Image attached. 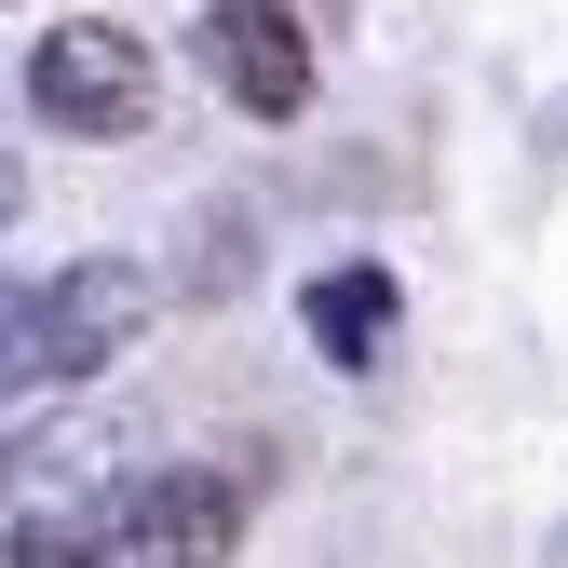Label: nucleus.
Returning a JSON list of instances; mask_svg holds the SVG:
<instances>
[{
	"label": "nucleus",
	"instance_id": "f257e3e1",
	"mask_svg": "<svg viewBox=\"0 0 568 568\" xmlns=\"http://www.w3.org/2000/svg\"><path fill=\"white\" fill-rule=\"evenodd\" d=\"M150 325H163V271L150 257H68L54 284L14 298V366L28 379H109Z\"/></svg>",
	"mask_w": 568,
	"mask_h": 568
},
{
	"label": "nucleus",
	"instance_id": "f03ea898",
	"mask_svg": "<svg viewBox=\"0 0 568 568\" xmlns=\"http://www.w3.org/2000/svg\"><path fill=\"white\" fill-rule=\"evenodd\" d=\"M28 109L54 122V135H135L163 109V54L135 41L122 14H68V28H41V54H28Z\"/></svg>",
	"mask_w": 568,
	"mask_h": 568
},
{
	"label": "nucleus",
	"instance_id": "7ed1b4c3",
	"mask_svg": "<svg viewBox=\"0 0 568 568\" xmlns=\"http://www.w3.org/2000/svg\"><path fill=\"white\" fill-rule=\"evenodd\" d=\"M122 447H135V434H122L109 406H68V419H41V434H14V447H0V541L68 528V515H109L122 487H135Z\"/></svg>",
	"mask_w": 568,
	"mask_h": 568
},
{
	"label": "nucleus",
	"instance_id": "20e7f679",
	"mask_svg": "<svg viewBox=\"0 0 568 568\" xmlns=\"http://www.w3.org/2000/svg\"><path fill=\"white\" fill-rule=\"evenodd\" d=\"M203 68H217V95L244 122H298L312 109V28L284 0H217L203 14Z\"/></svg>",
	"mask_w": 568,
	"mask_h": 568
},
{
	"label": "nucleus",
	"instance_id": "39448f33",
	"mask_svg": "<svg viewBox=\"0 0 568 568\" xmlns=\"http://www.w3.org/2000/svg\"><path fill=\"white\" fill-rule=\"evenodd\" d=\"M393 271H366V257H338V271H312V298H298V325H312V352L325 366H379V338H393Z\"/></svg>",
	"mask_w": 568,
	"mask_h": 568
},
{
	"label": "nucleus",
	"instance_id": "423d86ee",
	"mask_svg": "<svg viewBox=\"0 0 568 568\" xmlns=\"http://www.w3.org/2000/svg\"><path fill=\"white\" fill-rule=\"evenodd\" d=\"M14 203H28V190H14V163H0V231H14Z\"/></svg>",
	"mask_w": 568,
	"mask_h": 568
}]
</instances>
